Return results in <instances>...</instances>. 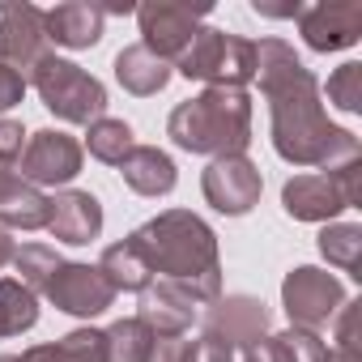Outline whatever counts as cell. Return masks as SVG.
<instances>
[{
	"instance_id": "1",
	"label": "cell",
	"mask_w": 362,
	"mask_h": 362,
	"mask_svg": "<svg viewBox=\"0 0 362 362\" xmlns=\"http://www.w3.org/2000/svg\"><path fill=\"white\" fill-rule=\"evenodd\" d=\"M256 81L269 98L273 115V149L294 166H320L337 170L362 158V145L349 128L328 124L320 103V81L311 69L294 56L286 39L256 43Z\"/></svg>"
},
{
	"instance_id": "2",
	"label": "cell",
	"mask_w": 362,
	"mask_h": 362,
	"mask_svg": "<svg viewBox=\"0 0 362 362\" xmlns=\"http://www.w3.org/2000/svg\"><path fill=\"white\" fill-rule=\"evenodd\" d=\"M136 252L145 256L149 273L162 281H175L197 303H214L222 294V260H218V235L205 218L192 209H166L136 226L128 235Z\"/></svg>"
},
{
	"instance_id": "3",
	"label": "cell",
	"mask_w": 362,
	"mask_h": 362,
	"mask_svg": "<svg viewBox=\"0 0 362 362\" xmlns=\"http://www.w3.org/2000/svg\"><path fill=\"white\" fill-rule=\"evenodd\" d=\"M166 136L188 153L239 158L252 141V98H247V90L205 86L197 98L179 103L170 111Z\"/></svg>"
},
{
	"instance_id": "4",
	"label": "cell",
	"mask_w": 362,
	"mask_h": 362,
	"mask_svg": "<svg viewBox=\"0 0 362 362\" xmlns=\"http://www.w3.org/2000/svg\"><path fill=\"white\" fill-rule=\"evenodd\" d=\"M26 81L39 90L43 107H47L56 119H64V124H86V128H90V124L103 119V111H107V90H103V81L90 77L81 64L60 60V56H52V52L30 69Z\"/></svg>"
},
{
	"instance_id": "5",
	"label": "cell",
	"mask_w": 362,
	"mask_h": 362,
	"mask_svg": "<svg viewBox=\"0 0 362 362\" xmlns=\"http://www.w3.org/2000/svg\"><path fill=\"white\" fill-rule=\"evenodd\" d=\"M175 69L188 81H205V86H230L243 90L247 81H256V43L201 26L192 35V43L175 56Z\"/></svg>"
},
{
	"instance_id": "6",
	"label": "cell",
	"mask_w": 362,
	"mask_h": 362,
	"mask_svg": "<svg viewBox=\"0 0 362 362\" xmlns=\"http://www.w3.org/2000/svg\"><path fill=\"white\" fill-rule=\"evenodd\" d=\"M362 205V158L320 175H294L281 188V209L294 222H332L345 209Z\"/></svg>"
},
{
	"instance_id": "7",
	"label": "cell",
	"mask_w": 362,
	"mask_h": 362,
	"mask_svg": "<svg viewBox=\"0 0 362 362\" xmlns=\"http://www.w3.org/2000/svg\"><path fill=\"white\" fill-rule=\"evenodd\" d=\"M281 307L290 315V328H311L315 332V328L332 324V315L345 307V286L324 269L298 264L281 281Z\"/></svg>"
},
{
	"instance_id": "8",
	"label": "cell",
	"mask_w": 362,
	"mask_h": 362,
	"mask_svg": "<svg viewBox=\"0 0 362 362\" xmlns=\"http://www.w3.org/2000/svg\"><path fill=\"white\" fill-rule=\"evenodd\" d=\"M201 337L226 345L230 354L247 349V345L269 337V307L260 298H252V294H226V298L218 294L209 303L205 320H201Z\"/></svg>"
},
{
	"instance_id": "9",
	"label": "cell",
	"mask_w": 362,
	"mask_h": 362,
	"mask_svg": "<svg viewBox=\"0 0 362 362\" xmlns=\"http://www.w3.org/2000/svg\"><path fill=\"white\" fill-rule=\"evenodd\" d=\"M205 5H179V0H149L136 9L141 22V47L153 52L158 60H175L201 30Z\"/></svg>"
},
{
	"instance_id": "10",
	"label": "cell",
	"mask_w": 362,
	"mask_h": 362,
	"mask_svg": "<svg viewBox=\"0 0 362 362\" xmlns=\"http://www.w3.org/2000/svg\"><path fill=\"white\" fill-rule=\"evenodd\" d=\"M201 192H205V201H209L218 214L243 218V214L260 201L264 179H260V166H256L247 153H239V158H214V162L205 166V175H201Z\"/></svg>"
},
{
	"instance_id": "11",
	"label": "cell",
	"mask_w": 362,
	"mask_h": 362,
	"mask_svg": "<svg viewBox=\"0 0 362 362\" xmlns=\"http://www.w3.org/2000/svg\"><path fill=\"white\" fill-rule=\"evenodd\" d=\"M22 179L30 188H56V184H73L81 175V145L77 136L60 132V128H43L26 141L22 158Z\"/></svg>"
},
{
	"instance_id": "12",
	"label": "cell",
	"mask_w": 362,
	"mask_h": 362,
	"mask_svg": "<svg viewBox=\"0 0 362 362\" xmlns=\"http://www.w3.org/2000/svg\"><path fill=\"white\" fill-rule=\"evenodd\" d=\"M43 294L52 298L56 311L81 315V320L103 315V311L115 303V290H111V281L98 273V264H69V260L52 273V281H47Z\"/></svg>"
},
{
	"instance_id": "13",
	"label": "cell",
	"mask_w": 362,
	"mask_h": 362,
	"mask_svg": "<svg viewBox=\"0 0 362 362\" xmlns=\"http://www.w3.org/2000/svg\"><path fill=\"white\" fill-rule=\"evenodd\" d=\"M47 56L43 9L35 5H0V64L30 77V69Z\"/></svg>"
},
{
	"instance_id": "14",
	"label": "cell",
	"mask_w": 362,
	"mask_h": 362,
	"mask_svg": "<svg viewBox=\"0 0 362 362\" xmlns=\"http://www.w3.org/2000/svg\"><path fill=\"white\" fill-rule=\"evenodd\" d=\"M298 30L311 52H345L362 35V0H324L298 13Z\"/></svg>"
},
{
	"instance_id": "15",
	"label": "cell",
	"mask_w": 362,
	"mask_h": 362,
	"mask_svg": "<svg viewBox=\"0 0 362 362\" xmlns=\"http://www.w3.org/2000/svg\"><path fill=\"white\" fill-rule=\"evenodd\" d=\"M197 298L188 290H179L175 281H149L141 290V307H136V320L153 332V337H188L192 320H197Z\"/></svg>"
},
{
	"instance_id": "16",
	"label": "cell",
	"mask_w": 362,
	"mask_h": 362,
	"mask_svg": "<svg viewBox=\"0 0 362 362\" xmlns=\"http://www.w3.org/2000/svg\"><path fill=\"white\" fill-rule=\"evenodd\" d=\"M47 230H52V239L73 243V247L98 239V230H103V205H98V197L77 192V188L56 192L52 197V214H47Z\"/></svg>"
},
{
	"instance_id": "17",
	"label": "cell",
	"mask_w": 362,
	"mask_h": 362,
	"mask_svg": "<svg viewBox=\"0 0 362 362\" xmlns=\"http://www.w3.org/2000/svg\"><path fill=\"white\" fill-rule=\"evenodd\" d=\"M103 26H107V9L103 5H86V0H69V5H56L43 13V30H47V43H60V47H94L103 39Z\"/></svg>"
},
{
	"instance_id": "18",
	"label": "cell",
	"mask_w": 362,
	"mask_h": 362,
	"mask_svg": "<svg viewBox=\"0 0 362 362\" xmlns=\"http://www.w3.org/2000/svg\"><path fill=\"white\" fill-rule=\"evenodd\" d=\"M52 197L30 188L22 175L0 166V226L5 230H47Z\"/></svg>"
},
{
	"instance_id": "19",
	"label": "cell",
	"mask_w": 362,
	"mask_h": 362,
	"mask_svg": "<svg viewBox=\"0 0 362 362\" xmlns=\"http://www.w3.org/2000/svg\"><path fill=\"white\" fill-rule=\"evenodd\" d=\"M119 175L136 197H166L175 188V179H179L170 153H162L158 145H132L128 158L119 162Z\"/></svg>"
},
{
	"instance_id": "20",
	"label": "cell",
	"mask_w": 362,
	"mask_h": 362,
	"mask_svg": "<svg viewBox=\"0 0 362 362\" xmlns=\"http://www.w3.org/2000/svg\"><path fill=\"white\" fill-rule=\"evenodd\" d=\"M115 81H119L128 94L149 98V94L166 90V81H170V64L158 60L153 52H145L141 43H132V47H124V52L115 56Z\"/></svg>"
},
{
	"instance_id": "21",
	"label": "cell",
	"mask_w": 362,
	"mask_h": 362,
	"mask_svg": "<svg viewBox=\"0 0 362 362\" xmlns=\"http://www.w3.org/2000/svg\"><path fill=\"white\" fill-rule=\"evenodd\" d=\"M22 362H107V332L98 328H73L69 337L52 345H30Z\"/></svg>"
},
{
	"instance_id": "22",
	"label": "cell",
	"mask_w": 362,
	"mask_h": 362,
	"mask_svg": "<svg viewBox=\"0 0 362 362\" xmlns=\"http://www.w3.org/2000/svg\"><path fill=\"white\" fill-rule=\"evenodd\" d=\"M98 273L111 281L115 294H119V290H136V294H141V290L153 281V273H149V264H145V256L136 252L132 239L111 243V247L103 252V260H98Z\"/></svg>"
},
{
	"instance_id": "23",
	"label": "cell",
	"mask_w": 362,
	"mask_h": 362,
	"mask_svg": "<svg viewBox=\"0 0 362 362\" xmlns=\"http://www.w3.org/2000/svg\"><path fill=\"white\" fill-rule=\"evenodd\" d=\"M39 320V298L18 281V277H0V341L22 337Z\"/></svg>"
},
{
	"instance_id": "24",
	"label": "cell",
	"mask_w": 362,
	"mask_h": 362,
	"mask_svg": "<svg viewBox=\"0 0 362 362\" xmlns=\"http://www.w3.org/2000/svg\"><path fill=\"white\" fill-rule=\"evenodd\" d=\"M358 252H362V226H354V222H328L320 230V256L328 264H337L341 273H349V277H362L358 273Z\"/></svg>"
},
{
	"instance_id": "25",
	"label": "cell",
	"mask_w": 362,
	"mask_h": 362,
	"mask_svg": "<svg viewBox=\"0 0 362 362\" xmlns=\"http://www.w3.org/2000/svg\"><path fill=\"white\" fill-rule=\"evenodd\" d=\"M153 332L132 315V320H115L107 328V362H149L153 354Z\"/></svg>"
},
{
	"instance_id": "26",
	"label": "cell",
	"mask_w": 362,
	"mask_h": 362,
	"mask_svg": "<svg viewBox=\"0 0 362 362\" xmlns=\"http://www.w3.org/2000/svg\"><path fill=\"white\" fill-rule=\"evenodd\" d=\"M132 145H136V141H132V128H128L124 119H107V115H103V119H94L90 132H86L90 158H98V162H107V166H119Z\"/></svg>"
},
{
	"instance_id": "27",
	"label": "cell",
	"mask_w": 362,
	"mask_h": 362,
	"mask_svg": "<svg viewBox=\"0 0 362 362\" xmlns=\"http://www.w3.org/2000/svg\"><path fill=\"white\" fill-rule=\"evenodd\" d=\"M60 264H64V260H60V252H56V247H47V243H26V247H18V252H13L18 281H22L30 294H43V290H47V281H52V273H56Z\"/></svg>"
},
{
	"instance_id": "28",
	"label": "cell",
	"mask_w": 362,
	"mask_h": 362,
	"mask_svg": "<svg viewBox=\"0 0 362 362\" xmlns=\"http://www.w3.org/2000/svg\"><path fill=\"white\" fill-rule=\"evenodd\" d=\"M328 103H337L341 111H362V64H341L328 77Z\"/></svg>"
},
{
	"instance_id": "29",
	"label": "cell",
	"mask_w": 362,
	"mask_h": 362,
	"mask_svg": "<svg viewBox=\"0 0 362 362\" xmlns=\"http://www.w3.org/2000/svg\"><path fill=\"white\" fill-rule=\"evenodd\" d=\"M281 341H286V349H290L294 362H332V349H328V345L320 341V332H311V328H286Z\"/></svg>"
},
{
	"instance_id": "30",
	"label": "cell",
	"mask_w": 362,
	"mask_h": 362,
	"mask_svg": "<svg viewBox=\"0 0 362 362\" xmlns=\"http://www.w3.org/2000/svg\"><path fill=\"white\" fill-rule=\"evenodd\" d=\"M192 354H197V341L188 337H158L149 362H192Z\"/></svg>"
},
{
	"instance_id": "31",
	"label": "cell",
	"mask_w": 362,
	"mask_h": 362,
	"mask_svg": "<svg viewBox=\"0 0 362 362\" xmlns=\"http://www.w3.org/2000/svg\"><path fill=\"white\" fill-rule=\"evenodd\" d=\"M22 149H26V132H22V124L0 115V166L18 162V158H22Z\"/></svg>"
},
{
	"instance_id": "32",
	"label": "cell",
	"mask_w": 362,
	"mask_h": 362,
	"mask_svg": "<svg viewBox=\"0 0 362 362\" xmlns=\"http://www.w3.org/2000/svg\"><path fill=\"white\" fill-rule=\"evenodd\" d=\"M243 362H294V358H290V349H286V341L277 332V337H264V341L247 345L243 349Z\"/></svg>"
},
{
	"instance_id": "33",
	"label": "cell",
	"mask_w": 362,
	"mask_h": 362,
	"mask_svg": "<svg viewBox=\"0 0 362 362\" xmlns=\"http://www.w3.org/2000/svg\"><path fill=\"white\" fill-rule=\"evenodd\" d=\"M22 94H26V81H22V73H13V69H5V64H0V111L18 107V103H22Z\"/></svg>"
},
{
	"instance_id": "34",
	"label": "cell",
	"mask_w": 362,
	"mask_h": 362,
	"mask_svg": "<svg viewBox=\"0 0 362 362\" xmlns=\"http://www.w3.org/2000/svg\"><path fill=\"white\" fill-rule=\"evenodd\" d=\"M192 362H235V354L226 349V345H218V341H197V354H192Z\"/></svg>"
},
{
	"instance_id": "35",
	"label": "cell",
	"mask_w": 362,
	"mask_h": 362,
	"mask_svg": "<svg viewBox=\"0 0 362 362\" xmlns=\"http://www.w3.org/2000/svg\"><path fill=\"white\" fill-rule=\"evenodd\" d=\"M13 252H18V243H13V235H9L5 226H0V269H5V264H13Z\"/></svg>"
},
{
	"instance_id": "36",
	"label": "cell",
	"mask_w": 362,
	"mask_h": 362,
	"mask_svg": "<svg viewBox=\"0 0 362 362\" xmlns=\"http://www.w3.org/2000/svg\"><path fill=\"white\" fill-rule=\"evenodd\" d=\"M0 362H22V358L18 354H0Z\"/></svg>"
}]
</instances>
